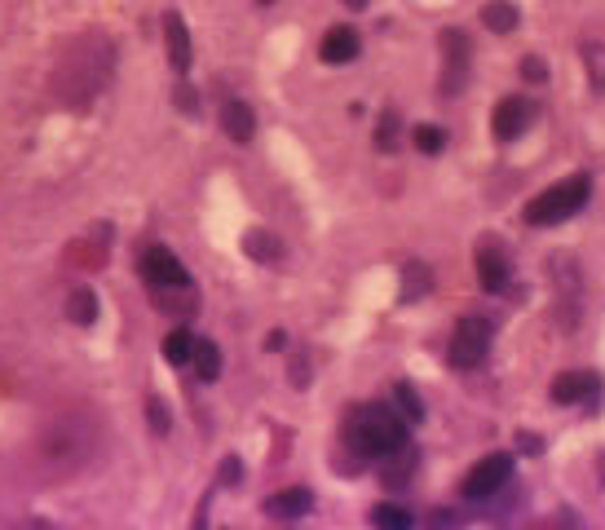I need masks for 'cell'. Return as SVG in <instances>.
<instances>
[{
    "mask_svg": "<svg viewBox=\"0 0 605 530\" xmlns=\"http://www.w3.org/2000/svg\"><path fill=\"white\" fill-rule=\"evenodd\" d=\"M115 75V40L106 32L75 36L54 67V97L62 106H89Z\"/></svg>",
    "mask_w": 605,
    "mask_h": 530,
    "instance_id": "1",
    "label": "cell"
},
{
    "mask_svg": "<svg viewBox=\"0 0 605 530\" xmlns=\"http://www.w3.org/2000/svg\"><path fill=\"white\" fill-rule=\"evenodd\" d=\"M97 447H102L97 420L89 411H62L36 434V464L49 478H71V473L93 464Z\"/></svg>",
    "mask_w": 605,
    "mask_h": 530,
    "instance_id": "2",
    "label": "cell"
},
{
    "mask_svg": "<svg viewBox=\"0 0 605 530\" xmlns=\"http://www.w3.org/2000/svg\"><path fill=\"white\" fill-rule=\"evenodd\" d=\"M403 443H411L407 438V420L394 407H385V402H362V407H353L345 415V447L353 456H362V460H385Z\"/></svg>",
    "mask_w": 605,
    "mask_h": 530,
    "instance_id": "3",
    "label": "cell"
},
{
    "mask_svg": "<svg viewBox=\"0 0 605 530\" xmlns=\"http://www.w3.org/2000/svg\"><path fill=\"white\" fill-rule=\"evenodd\" d=\"M587 195H592V177L587 173H574V177L548 186L544 195H535L526 203V222L531 226H561L566 217H574V212L587 203Z\"/></svg>",
    "mask_w": 605,
    "mask_h": 530,
    "instance_id": "4",
    "label": "cell"
},
{
    "mask_svg": "<svg viewBox=\"0 0 605 530\" xmlns=\"http://www.w3.org/2000/svg\"><path fill=\"white\" fill-rule=\"evenodd\" d=\"M491 323L481 314H468V318H459L455 323V332H451V367L455 372H473V367H481L487 363V354H491Z\"/></svg>",
    "mask_w": 605,
    "mask_h": 530,
    "instance_id": "5",
    "label": "cell"
},
{
    "mask_svg": "<svg viewBox=\"0 0 605 530\" xmlns=\"http://www.w3.org/2000/svg\"><path fill=\"white\" fill-rule=\"evenodd\" d=\"M513 478V456L509 451H496L487 460H477L464 478V499H491L496 491H504Z\"/></svg>",
    "mask_w": 605,
    "mask_h": 530,
    "instance_id": "6",
    "label": "cell"
},
{
    "mask_svg": "<svg viewBox=\"0 0 605 530\" xmlns=\"http://www.w3.org/2000/svg\"><path fill=\"white\" fill-rule=\"evenodd\" d=\"M142 279L151 283V292L155 287H182V283H190V274H186V266L177 261V252H168L164 244H151L147 252H142Z\"/></svg>",
    "mask_w": 605,
    "mask_h": 530,
    "instance_id": "7",
    "label": "cell"
},
{
    "mask_svg": "<svg viewBox=\"0 0 605 530\" xmlns=\"http://www.w3.org/2000/svg\"><path fill=\"white\" fill-rule=\"evenodd\" d=\"M509 279H513V266H509V252H504V244H496V239H481L477 244V283H481V292H504L509 287Z\"/></svg>",
    "mask_w": 605,
    "mask_h": 530,
    "instance_id": "8",
    "label": "cell"
},
{
    "mask_svg": "<svg viewBox=\"0 0 605 530\" xmlns=\"http://www.w3.org/2000/svg\"><path fill=\"white\" fill-rule=\"evenodd\" d=\"M531 120H535V106L513 93V97H504L491 111V133H496V142H517L531 129Z\"/></svg>",
    "mask_w": 605,
    "mask_h": 530,
    "instance_id": "9",
    "label": "cell"
},
{
    "mask_svg": "<svg viewBox=\"0 0 605 530\" xmlns=\"http://www.w3.org/2000/svg\"><path fill=\"white\" fill-rule=\"evenodd\" d=\"M552 402L557 407H579V402H596L601 398V376L596 372H566L552 380Z\"/></svg>",
    "mask_w": 605,
    "mask_h": 530,
    "instance_id": "10",
    "label": "cell"
},
{
    "mask_svg": "<svg viewBox=\"0 0 605 530\" xmlns=\"http://www.w3.org/2000/svg\"><path fill=\"white\" fill-rule=\"evenodd\" d=\"M106 252H110V226H89V231L67 248V261L80 266V270H102V266H106Z\"/></svg>",
    "mask_w": 605,
    "mask_h": 530,
    "instance_id": "11",
    "label": "cell"
},
{
    "mask_svg": "<svg viewBox=\"0 0 605 530\" xmlns=\"http://www.w3.org/2000/svg\"><path fill=\"white\" fill-rule=\"evenodd\" d=\"M442 54H446L442 93L451 97V93H459V84H464V71H468V36H464V32H455V27H446V32H442Z\"/></svg>",
    "mask_w": 605,
    "mask_h": 530,
    "instance_id": "12",
    "label": "cell"
},
{
    "mask_svg": "<svg viewBox=\"0 0 605 530\" xmlns=\"http://www.w3.org/2000/svg\"><path fill=\"white\" fill-rule=\"evenodd\" d=\"M221 129H225L230 142H253V133H257L253 106H248V102H238V97H230V102L221 106Z\"/></svg>",
    "mask_w": 605,
    "mask_h": 530,
    "instance_id": "13",
    "label": "cell"
},
{
    "mask_svg": "<svg viewBox=\"0 0 605 530\" xmlns=\"http://www.w3.org/2000/svg\"><path fill=\"white\" fill-rule=\"evenodd\" d=\"M416 464H420V451H416L411 443H403L394 456H385V460H381V482H385V486H394V491H403V486L411 482Z\"/></svg>",
    "mask_w": 605,
    "mask_h": 530,
    "instance_id": "14",
    "label": "cell"
},
{
    "mask_svg": "<svg viewBox=\"0 0 605 530\" xmlns=\"http://www.w3.org/2000/svg\"><path fill=\"white\" fill-rule=\"evenodd\" d=\"M318 54H323V62H331V67H345V62H353L358 58V32L353 27H331L327 36H323V45H318Z\"/></svg>",
    "mask_w": 605,
    "mask_h": 530,
    "instance_id": "15",
    "label": "cell"
},
{
    "mask_svg": "<svg viewBox=\"0 0 605 530\" xmlns=\"http://www.w3.org/2000/svg\"><path fill=\"white\" fill-rule=\"evenodd\" d=\"M164 40H168V62L177 71H190V32H186V19L182 14H168L164 19Z\"/></svg>",
    "mask_w": 605,
    "mask_h": 530,
    "instance_id": "16",
    "label": "cell"
},
{
    "mask_svg": "<svg viewBox=\"0 0 605 530\" xmlns=\"http://www.w3.org/2000/svg\"><path fill=\"white\" fill-rule=\"evenodd\" d=\"M314 508V495H310V486H288V491H279V495H270L266 499V513L270 517H305Z\"/></svg>",
    "mask_w": 605,
    "mask_h": 530,
    "instance_id": "17",
    "label": "cell"
},
{
    "mask_svg": "<svg viewBox=\"0 0 605 530\" xmlns=\"http://www.w3.org/2000/svg\"><path fill=\"white\" fill-rule=\"evenodd\" d=\"M244 252H248L253 261H261V266H279V261H283V244H279L270 231H248Z\"/></svg>",
    "mask_w": 605,
    "mask_h": 530,
    "instance_id": "18",
    "label": "cell"
},
{
    "mask_svg": "<svg viewBox=\"0 0 605 530\" xmlns=\"http://www.w3.org/2000/svg\"><path fill=\"white\" fill-rule=\"evenodd\" d=\"M190 354H195V332H190V328H173V332L164 337V358H168L173 367H190Z\"/></svg>",
    "mask_w": 605,
    "mask_h": 530,
    "instance_id": "19",
    "label": "cell"
},
{
    "mask_svg": "<svg viewBox=\"0 0 605 530\" xmlns=\"http://www.w3.org/2000/svg\"><path fill=\"white\" fill-rule=\"evenodd\" d=\"M190 367L199 380H217L221 376V350L212 341H195V354H190Z\"/></svg>",
    "mask_w": 605,
    "mask_h": 530,
    "instance_id": "20",
    "label": "cell"
},
{
    "mask_svg": "<svg viewBox=\"0 0 605 530\" xmlns=\"http://www.w3.org/2000/svg\"><path fill=\"white\" fill-rule=\"evenodd\" d=\"M517 5H509V0H496V5H487L481 10V23H487L491 32H500V36H509V32H517Z\"/></svg>",
    "mask_w": 605,
    "mask_h": 530,
    "instance_id": "21",
    "label": "cell"
},
{
    "mask_svg": "<svg viewBox=\"0 0 605 530\" xmlns=\"http://www.w3.org/2000/svg\"><path fill=\"white\" fill-rule=\"evenodd\" d=\"M67 318H71V323H80V328H89L93 318H97V296L89 287H75L67 296Z\"/></svg>",
    "mask_w": 605,
    "mask_h": 530,
    "instance_id": "22",
    "label": "cell"
},
{
    "mask_svg": "<svg viewBox=\"0 0 605 530\" xmlns=\"http://www.w3.org/2000/svg\"><path fill=\"white\" fill-rule=\"evenodd\" d=\"M429 283H433L429 266H420V261H407V270H403V301H416L420 292H429Z\"/></svg>",
    "mask_w": 605,
    "mask_h": 530,
    "instance_id": "23",
    "label": "cell"
},
{
    "mask_svg": "<svg viewBox=\"0 0 605 530\" xmlns=\"http://www.w3.org/2000/svg\"><path fill=\"white\" fill-rule=\"evenodd\" d=\"M394 402H398L394 411H398L407 424H420V420H424V402L416 398V389H411V385H394Z\"/></svg>",
    "mask_w": 605,
    "mask_h": 530,
    "instance_id": "24",
    "label": "cell"
},
{
    "mask_svg": "<svg viewBox=\"0 0 605 530\" xmlns=\"http://www.w3.org/2000/svg\"><path fill=\"white\" fill-rule=\"evenodd\" d=\"M398 142H403V120L394 111H385L381 125H376V146L381 151H398Z\"/></svg>",
    "mask_w": 605,
    "mask_h": 530,
    "instance_id": "25",
    "label": "cell"
},
{
    "mask_svg": "<svg viewBox=\"0 0 605 530\" xmlns=\"http://www.w3.org/2000/svg\"><path fill=\"white\" fill-rule=\"evenodd\" d=\"M372 521H376V526H389V530H407V526H411V513L398 508V504H376V508H372Z\"/></svg>",
    "mask_w": 605,
    "mask_h": 530,
    "instance_id": "26",
    "label": "cell"
},
{
    "mask_svg": "<svg viewBox=\"0 0 605 530\" xmlns=\"http://www.w3.org/2000/svg\"><path fill=\"white\" fill-rule=\"evenodd\" d=\"M552 279H557L561 292L570 287V296H579V270H574V257H552Z\"/></svg>",
    "mask_w": 605,
    "mask_h": 530,
    "instance_id": "27",
    "label": "cell"
},
{
    "mask_svg": "<svg viewBox=\"0 0 605 530\" xmlns=\"http://www.w3.org/2000/svg\"><path fill=\"white\" fill-rule=\"evenodd\" d=\"M583 67L596 89H605V45H583Z\"/></svg>",
    "mask_w": 605,
    "mask_h": 530,
    "instance_id": "28",
    "label": "cell"
},
{
    "mask_svg": "<svg viewBox=\"0 0 605 530\" xmlns=\"http://www.w3.org/2000/svg\"><path fill=\"white\" fill-rule=\"evenodd\" d=\"M416 146H420L424 155H438V151L446 146V133H442L438 125H420V129H416Z\"/></svg>",
    "mask_w": 605,
    "mask_h": 530,
    "instance_id": "29",
    "label": "cell"
},
{
    "mask_svg": "<svg viewBox=\"0 0 605 530\" xmlns=\"http://www.w3.org/2000/svg\"><path fill=\"white\" fill-rule=\"evenodd\" d=\"M522 80L544 84V80H548V62H544V58H535V54H531V58H522Z\"/></svg>",
    "mask_w": 605,
    "mask_h": 530,
    "instance_id": "30",
    "label": "cell"
},
{
    "mask_svg": "<svg viewBox=\"0 0 605 530\" xmlns=\"http://www.w3.org/2000/svg\"><path fill=\"white\" fill-rule=\"evenodd\" d=\"M147 411H151V429H155V434H168V407H164L160 398H151Z\"/></svg>",
    "mask_w": 605,
    "mask_h": 530,
    "instance_id": "31",
    "label": "cell"
},
{
    "mask_svg": "<svg viewBox=\"0 0 605 530\" xmlns=\"http://www.w3.org/2000/svg\"><path fill=\"white\" fill-rule=\"evenodd\" d=\"M517 451L522 456H544V438L539 434H517Z\"/></svg>",
    "mask_w": 605,
    "mask_h": 530,
    "instance_id": "32",
    "label": "cell"
},
{
    "mask_svg": "<svg viewBox=\"0 0 605 530\" xmlns=\"http://www.w3.org/2000/svg\"><path fill=\"white\" fill-rule=\"evenodd\" d=\"M292 385H296V389H305V385H310V363H305V358H296V363H292Z\"/></svg>",
    "mask_w": 605,
    "mask_h": 530,
    "instance_id": "33",
    "label": "cell"
},
{
    "mask_svg": "<svg viewBox=\"0 0 605 530\" xmlns=\"http://www.w3.org/2000/svg\"><path fill=\"white\" fill-rule=\"evenodd\" d=\"M266 350H270V354H279V350H288V332H283V328H275V332L266 337Z\"/></svg>",
    "mask_w": 605,
    "mask_h": 530,
    "instance_id": "34",
    "label": "cell"
},
{
    "mask_svg": "<svg viewBox=\"0 0 605 530\" xmlns=\"http://www.w3.org/2000/svg\"><path fill=\"white\" fill-rule=\"evenodd\" d=\"M221 482H225V486H238V460H234V456L221 464Z\"/></svg>",
    "mask_w": 605,
    "mask_h": 530,
    "instance_id": "35",
    "label": "cell"
},
{
    "mask_svg": "<svg viewBox=\"0 0 605 530\" xmlns=\"http://www.w3.org/2000/svg\"><path fill=\"white\" fill-rule=\"evenodd\" d=\"M177 102H182V111H195V93H190V89H182Z\"/></svg>",
    "mask_w": 605,
    "mask_h": 530,
    "instance_id": "36",
    "label": "cell"
},
{
    "mask_svg": "<svg viewBox=\"0 0 605 530\" xmlns=\"http://www.w3.org/2000/svg\"><path fill=\"white\" fill-rule=\"evenodd\" d=\"M345 5H349V10H368V0H345Z\"/></svg>",
    "mask_w": 605,
    "mask_h": 530,
    "instance_id": "37",
    "label": "cell"
},
{
    "mask_svg": "<svg viewBox=\"0 0 605 530\" xmlns=\"http://www.w3.org/2000/svg\"><path fill=\"white\" fill-rule=\"evenodd\" d=\"M261 5H275V0H261Z\"/></svg>",
    "mask_w": 605,
    "mask_h": 530,
    "instance_id": "38",
    "label": "cell"
}]
</instances>
